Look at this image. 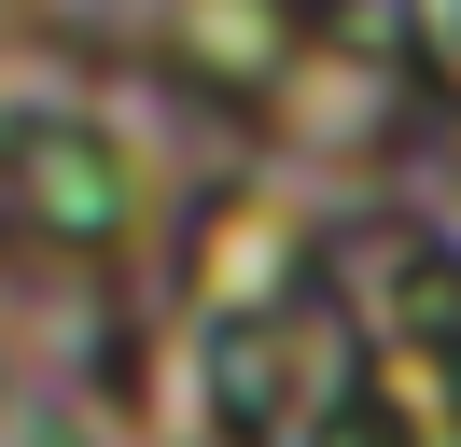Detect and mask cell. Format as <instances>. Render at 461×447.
<instances>
[{
    "label": "cell",
    "instance_id": "1",
    "mask_svg": "<svg viewBox=\"0 0 461 447\" xmlns=\"http://www.w3.org/2000/svg\"><path fill=\"white\" fill-rule=\"evenodd\" d=\"M0 196H29L57 238H126L140 224V168H126L113 126H85V112H14V140H0Z\"/></svg>",
    "mask_w": 461,
    "mask_h": 447
}]
</instances>
